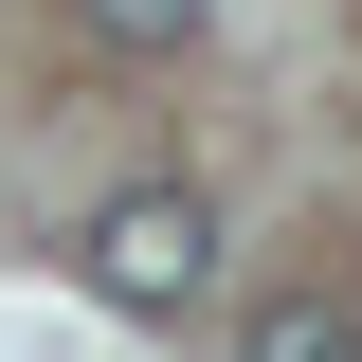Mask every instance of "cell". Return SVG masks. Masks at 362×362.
I'll list each match as a JSON object with an SVG mask.
<instances>
[{"instance_id":"1","label":"cell","mask_w":362,"mask_h":362,"mask_svg":"<svg viewBox=\"0 0 362 362\" xmlns=\"http://www.w3.org/2000/svg\"><path fill=\"white\" fill-rule=\"evenodd\" d=\"M73 254H90V308L163 326V308H199V290H218V199H199V181H127Z\"/></svg>"},{"instance_id":"2","label":"cell","mask_w":362,"mask_h":362,"mask_svg":"<svg viewBox=\"0 0 362 362\" xmlns=\"http://www.w3.org/2000/svg\"><path fill=\"white\" fill-rule=\"evenodd\" d=\"M235 362H362V308L344 290H272V308L235 326Z\"/></svg>"},{"instance_id":"3","label":"cell","mask_w":362,"mask_h":362,"mask_svg":"<svg viewBox=\"0 0 362 362\" xmlns=\"http://www.w3.org/2000/svg\"><path fill=\"white\" fill-rule=\"evenodd\" d=\"M73 18H90L109 54H181V37H199V0H73Z\"/></svg>"}]
</instances>
